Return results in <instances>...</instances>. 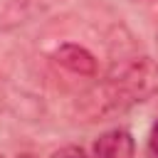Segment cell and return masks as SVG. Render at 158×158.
<instances>
[{
  "mask_svg": "<svg viewBox=\"0 0 158 158\" xmlns=\"http://www.w3.org/2000/svg\"><path fill=\"white\" fill-rule=\"evenodd\" d=\"M25 158H27V156H25Z\"/></svg>",
  "mask_w": 158,
  "mask_h": 158,
  "instance_id": "7",
  "label": "cell"
},
{
  "mask_svg": "<svg viewBox=\"0 0 158 158\" xmlns=\"http://www.w3.org/2000/svg\"><path fill=\"white\" fill-rule=\"evenodd\" d=\"M133 156H136V141L123 128H111L94 141L91 158H133Z\"/></svg>",
  "mask_w": 158,
  "mask_h": 158,
  "instance_id": "2",
  "label": "cell"
},
{
  "mask_svg": "<svg viewBox=\"0 0 158 158\" xmlns=\"http://www.w3.org/2000/svg\"><path fill=\"white\" fill-rule=\"evenodd\" d=\"M156 86H158V67L148 57H141V59L123 62L121 67H114L106 81L101 84V89H96V94L101 96L99 99L101 106L111 111L116 109L121 111L136 101H143V96H148Z\"/></svg>",
  "mask_w": 158,
  "mask_h": 158,
  "instance_id": "1",
  "label": "cell"
},
{
  "mask_svg": "<svg viewBox=\"0 0 158 158\" xmlns=\"http://www.w3.org/2000/svg\"><path fill=\"white\" fill-rule=\"evenodd\" d=\"M0 158H2V156H0Z\"/></svg>",
  "mask_w": 158,
  "mask_h": 158,
  "instance_id": "6",
  "label": "cell"
},
{
  "mask_svg": "<svg viewBox=\"0 0 158 158\" xmlns=\"http://www.w3.org/2000/svg\"><path fill=\"white\" fill-rule=\"evenodd\" d=\"M54 62L62 64L64 69L79 74V77H94L96 74V59L94 54L81 47V44H74V42H64L54 49Z\"/></svg>",
  "mask_w": 158,
  "mask_h": 158,
  "instance_id": "3",
  "label": "cell"
},
{
  "mask_svg": "<svg viewBox=\"0 0 158 158\" xmlns=\"http://www.w3.org/2000/svg\"><path fill=\"white\" fill-rule=\"evenodd\" d=\"M148 158H158V121L153 123L148 136Z\"/></svg>",
  "mask_w": 158,
  "mask_h": 158,
  "instance_id": "5",
  "label": "cell"
},
{
  "mask_svg": "<svg viewBox=\"0 0 158 158\" xmlns=\"http://www.w3.org/2000/svg\"><path fill=\"white\" fill-rule=\"evenodd\" d=\"M49 158H89V156H86L84 148H79V146H64V148L54 151Z\"/></svg>",
  "mask_w": 158,
  "mask_h": 158,
  "instance_id": "4",
  "label": "cell"
}]
</instances>
